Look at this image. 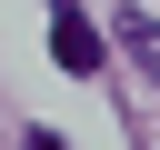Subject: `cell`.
<instances>
[{"label":"cell","instance_id":"3","mask_svg":"<svg viewBox=\"0 0 160 150\" xmlns=\"http://www.w3.org/2000/svg\"><path fill=\"white\" fill-rule=\"evenodd\" d=\"M20 150H70V140H60V130H20Z\"/></svg>","mask_w":160,"mask_h":150},{"label":"cell","instance_id":"2","mask_svg":"<svg viewBox=\"0 0 160 150\" xmlns=\"http://www.w3.org/2000/svg\"><path fill=\"white\" fill-rule=\"evenodd\" d=\"M120 50H130V60L160 80V20H150V10H120Z\"/></svg>","mask_w":160,"mask_h":150},{"label":"cell","instance_id":"1","mask_svg":"<svg viewBox=\"0 0 160 150\" xmlns=\"http://www.w3.org/2000/svg\"><path fill=\"white\" fill-rule=\"evenodd\" d=\"M100 50H110V40L80 20V0H50V60H60L70 80H90V70H100Z\"/></svg>","mask_w":160,"mask_h":150}]
</instances>
